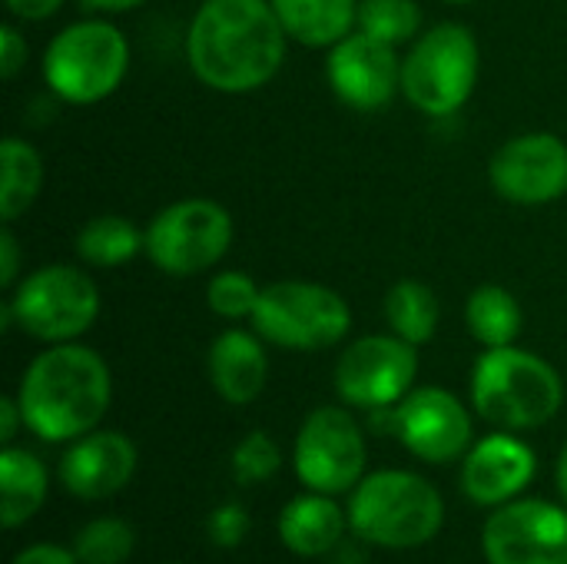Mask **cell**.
I'll list each match as a JSON object with an SVG mask.
<instances>
[{"label":"cell","mask_w":567,"mask_h":564,"mask_svg":"<svg viewBox=\"0 0 567 564\" xmlns=\"http://www.w3.org/2000/svg\"><path fill=\"white\" fill-rule=\"evenodd\" d=\"M40 186H43L40 153L27 140L7 136L0 143V219L3 223L20 219L33 206Z\"/></svg>","instance_id":"obj_22"},{"label":"cell","mask_w":567,"mask_h":564,"mask_svg":"<svg viewBox=\"0 0 567 564\" xmlns=\"http://www.w3.org/2000/svg\"><path fill=\"white\" fill-rule=\"evenodd\" d=\"M419 376V346L402 336H365L352 342L336 362V392L355 409L399 406Z\"/></svg>","instance_id":"obj_11"},{"label":"cell","mask_w":567,"mask_h":564,"mask_svg":"<svg viewBox=\"0 0 567 564\" xmlns=\"http://www.w3.org/2000/svg\"><path fill=\"white\" fill-rule=\"evenodd\" d=\"M478 40L462 23L425 30L402 60V93L425 116H452L478 83Z\"/></svg>","instance_id":"obj_6"},{"label":"cell","mask_w":567,"mask_h":564,"mask_svg":"<svg viewBox=\"0 0 567 564\" xmlns=\"http://www.w3.org/2000/svg\"><path fill=\"white\" fill-rule=\"evenodd\" d=\"M558 492L565 495L567 502V445L565 452H561V459H558Z\"/></svg>","instance_id":"obj_37"},{"label":"cell","mask_w":567,"mask_h":564,"mask_svg":"<svg viewBox=\"0 0 567 564\" xmlns=\"http://www.w3.org/2000/svg\"><path fill=\"white\" fill-rule=\"evenodd\" d=\"M259 296H262V289L256 286V279L246 276V273H239V269H229V273L213 276V283L206 289L209 309L216 316H223V319H243V316L252 319V312L259 306Z\"/></svg>","instance_id":"obj_28"},{"label":"cell","mask_w":567,"mask_h":564,"mask_svg":"<svg viewBox=\"0 0 567 564\" xmlns=\"http://www.w3.org/2000/svg\"><path fill=\"white\" fill-rule=\"evenodd\" d=\"M86 10H100V13H123V10H133L146 0H80Z\"/></svg>","instance_id":"obj_36"},{"label":"cell","mask_w":567,"mask_h":564,"mask_svg":"<svg viewBox=\"0 0 567 564\" xmlns=\"http://www.w3.org/2000/svg\"><path fill=\"white\" fill-rule=\"evenodd\" d=\"M442 522L445 502L439 489L415 472H372L349 499L352 532L379 548H419L439 535Z\"/></svg>","instance_id":"obj_4"},{"label":"cell","mask_w":567,"mask_h":564,"mask_svg":"<svg viewBox=\"0 0 567 564\" xmlns=\"http://www.w3.org/2000/svg\"><path fill=\"white\" fill-rule=\"evenodd\" d=\"M346 522H349V515L339 509V502L332 495L309 492V495L292 499L282 509V515H279V539H282V545L292 555L319 558V555H329L342 542Z\"/></svg>","instance_id":"obj_19"},{"label":"cell","mask_w":567,"mask_h":564,"mask_svg":"<svg viewBox=\"0 0 567 564\" xmlns=\"http://www.w3.org/2000/svg\"><path fill=\"white\" fill-rule=\"evenodd\" d=\"M252 329L279 349L316 352L346 339L352 329V309L329 286L286 279L262 289Z\"/></svg>","instance_id":"obj_8"},{"label":"cell","mask_w":567,"mask_h":564,"mask_svg":"<svg viewBox=\"0 0 567 564\" xmlns=\"http://www.w3.org/2000/svg\"><path fill=\"white\" fill-rule=\"evenodd\" d=\"M565 402V382L542 356L505 346L485 349L472 369V406L475 412L505 429L528 432L548 425Z\"/></svg>","instance_id":"obj_3"},{"label":"cell","mask_w":567,"mask_h":564,"mask_svg":"<svg viewBox=\"0 0 567 564\" xmlns=\"http://www.w3.org/2000/svg\"><path fill=\"white\" fill-rule=\"evenodd\" d=\"M233 243V216L213 199H179L146 226V256L166 276L213 269Z\"/></svg>","instance_id":"obj_9"},{"label":"cell","mask_w":567,"mask_h":564,"mask_svg":"<svg viewBox=\"0 0 567 564\" xmlns=\"http://www.w3.org/2000/svg\"><path fill=\"white\" fill-rule=\"evenodd\" d=\"M100 316L96 283L66 263L40 266L13 286V296L3 302V329L10 319L40 342H73Z\"/></svg>","instance_id":"obj_7"},{"label":"cell","mask_w":567,"mask_h":564,"mask_svg":"<svg viewBox=\"0 0 567 564\" xmlns=\"http://www.w3.org/2000/svg\"><path fill=\"white\" fill-rule=\"evenodd\" d=\"M286 27L269 0H206L189 27L193 73L219 93L266 86L286 57Z\"/></svg>","instance_id":"obj_1"},{"label":"cell","mask_w":567,"mask_h":564,"mask_svg":"<svg viewBox=\"0 0 567 564\" xmlns=\"http://www.w3.org/2000/svg\"><path fill=\"white\" fill-rule=\"evenodd\" d=\"M133 548H136V532L116 515L93 519L73 539V555L80 558V564H126Z\"/></svg>","instance_id":"obj_26"},{"label":"cell","mask_w":567,"mask_h":564,"mask_svg":"<svg viewBox=\"0 0 567 564\" xmlns=\"http://www.w3.org/2000/svg\"><path fill=\"white\" fill-rule=\"evenodd\" d=\"M292 459L296 475L309 492L342 495L365 479L369 452L359 422L339 406H322L302 422Z\"/></svg>","instance_id":"obj_10"},{"label":"cell","mask_w":567,"mask_h":564,"mask_svg":"<svg viewBox=\"0 0 567 564\" xmlns=\"http://www.w3.org/2000/svg\"><path fill=\"white\" fill-rule=\"evenodd\" d=\"M465 322L485 349H505L515 346L525 316L505 286H478L465 302Z\"/></svg>","instance_id":"obj_24"},{"label":"cell","mask_w":567,"mask_h":564,"mask_svg":"<svg viewBox=\"0 0 567 564\" xmlns=\"http://www.w3.org/2000/svg\"><path fill=\"white\" fill-rule=\"evenodd\" d=\"M286 33L302 47H336L352 33L359 0H269Z\"/></svg>","instance_id":"obj_21"},{"label":"cell","mask_w":567,"mask_h":564,"mask_svg":"<svg viewBox=\"0 0 567 564\" xmlns=\"http://www.w3.org/2000/svg\"><path fill=\"white\" fill-rule=\"evenodd\" d=\"M23 63H27V40H23V33L17 27H3L0 30V73L7 80H13Z\"/></svg>","instance_id":"obj_31"},{"label":"cell","mask_w":567,"mask_h":564,"mask_svg":"<svg viewBox=\"0 0 567 564\" xmlns=\"http://www.w3.org/2000/svg\"><path fill=\"white\" fill-rule=\"evenodd\" d=\"M439 299L425 283L402 279L385 296V319L395 336H402L412 346H425L439 329Z\"/></svg>","instance_id":"obj_25"},{"label":"cell","mask_w":567,"mask_h":564,"mask_svg":"<svg viewBox=\"0 0 567 564\" xmlns=\"http://www.w3.org/2000/svg\"><path fill=\"white\" fill-rule=\"evenodd\" d=\"M326 76L332 93L362 113L382 110L402 86V60L392 43H382L369 33L342 37L326 60Z\"/></svg>","instance_id":"obj_15"},{"label":"cell","mask_w":567,"mask_h":564,"mask_svg":"<svg viewBox=\"0 0 567 564\" xmlns=\"http://www.w3.org/2000/svg\"><path fill=\"white\" fill-rule=\"evenodd\" d=\"M392 429L402 445L432 465L455 462L472 449V416L468 409L445 389L425 386L409 392L399 409H392Z\"/></svg>","instance_id":"obj_14"},{"label":"cell","mask_w":567,"mask_h":564,"mask_svg":"<svg viewBox=\"0 0 567 564\" xmlns=\"http://www.w3.org/2000/svg\"><path fill=\"white\" fill-rule=\"evenodd\" d=\"M20 273V246L17 236L10 233V223L0 229V289H13Z\"/></svg>","instance_id":"obj_32"},{"label":"cell","mask_w":567,"mask_h":564,"mask_svg":"<svg viewBox=\"0 0 567 564\" xmlns=\"http://www.w3.org/2000/svg\"><path fill=\"white\" fill-rule=\"evenodd\" d=\"M209 539L219 545V548H236L246 535H249V512L243 505H219L213 515H209V525H206Z\"/></svg>","instance_id":"obj_30"},{"label":"cell","mask_w":567,"mask_h":564,"mask_svg":"<svg viewBox=\"0 0 567 564\" xmlns=\"http://www.w3.org/2000/svg\"><path fill=\"white\" fill-rule=\"evenodd\" d=\"M20 425H27V422H23V409H20V402H17V399H10V396H3V399H0V442H3V445H10V442L17 439Z\"/></svg>","instance_id":"obj_34"},{"label":"cell","mask_w":567,"mask_h":564,"mask_svg":"<svg viewBox=\"0 0 567 564\" xmlns=\"http://www.w3.org/2000/svg\"><path fill=\"white\" fill-rule=\"evenodd\" d=\"M282 469V452L272 435L266 432H249L236 449H233V475L243 485H259L269 482Z\"/></svg>","instance_id":"obj_29"},{"label":"cell","mask_w":567,"mask_h":564,"mask_svg":"<svg viewBox=\"0 0 567 564\" xmlns=\"http://www.w3.org/2000/svg\"><path fill=\"white\" fill-rule=\"evenodd\" d=\"M130 70V43L106 20L63 27L43 53V80L66 103L106 100Z\"/></svg>","instance_id":"obj_5"},{"label":"cell","mask_w":567,"mask_h":564,"mask_svg":"<svg viewBox=\"0 0 567 564\" xmlns=\"http://www.w3.org/2000/svg\"><path fill=\"white\" fill-rule=\"evenodd\" d=\"M535 469H538L535 452L522 439L502 429L468 449L462 465V492L475 505L498 509L532 485Z\"/></svg>","instance_id":"obj_17"},{"label":"cell","mask_w":567,"mask_h":564,"mask_svg":"<svg viewBox=\"0 0 567 564\" xmlns=\"http://www.w3.org/2000/svg\"><path fill=\"white\" fill-rule=\"evenodd\" d=\"M488 564H567V509L542 499H512L485 522Z\"/></svg>","instance_id":"obj_12"},{"label":"cell","mask_w":567,"mask_h":564,"mask_svg":"<svg viewBox=\"0 0 567 564\" xmlns=\"http://www.w3.org/2000/svg\"><path fill=\"white\" fill-rule=\"evenodd\" d=\"M73 246L83 263L113 269V266L130 263L140 249H146V229L133 226L126 216L106 213V216H93L90 223H83Z\"/></svg>","instance_id":"obj_23"},{"label":"cell","mask_w":567,"mask_h":564,"mask_svg":"<svg viewBox=\"0 0 567 564\" xmlns=\"http://www.w3.org/2000/svg\"><path fill=\"white\" fill-rule=\"evenodd\" d=\"M136 475V445L123 432H86L60 459V482L83 502L123 492Z\"/></svg>","instance_id":"obj_16"},{"label":"cell","mask_w":567,"mask_h":564,"mask_svg":"<svg viewBox=\"0 0 567 564\" xmlns=\"http://www.w3.org/2000/svg\"><path fill=\"white\" fill-rule=\"evenodd\" d=\"M47 485V465L33 452L7 445L0 452V525L13 532L30 522L43 509Z\"/></svg>","instance_id":"obj_20"},{"label":"cell","mask_w":567,"mask_h":564,"mask_svg":"<svg viewBox=\"0 0 567 564\" xmlns=\"http://www.w3.org/2000/svg\"><path fill=\"white\" fill-rule=\"evenodd\" d=\"M488 180L508 203H555L567 193V143L555 133H522L495 150Z\"/></svg>","instance_id":"obj_13"},{"label":"cell","mask_w":567,"mask_h":564,"mask_svg":"<svg viewBox=\"0 0 567 564\" xmlns=\"http://www.w3.org/2000/svg\"><path fill=\"white\" fill-rule=\"evenodd\" d=\"M63 0H7V10L20 20H47L60 10Z\"/></svg>","instance_id":"obj_35"},{"label":"cell","mask_w":567,"mask_h":564,"mask_svg":"<svg viewBox=\"0 0 567 564\" xmlns=\"http://www.w3.org/2000/svg\"><path fill=\"white\" fill-rule=\"evenodd\" d=\"M262 336L226 329L209 346V382L229 406H249L262 396L269 379V359L259 342Z\"/></svg>","instance_id":"obj_18"},{"label":"cell","mask_w":567,"mask_h":564,"mask_svg":"<svg viewBox=\"0 0 567 564\" xmlns=\"http://www.w3.org/2000/svg\"><path fill=\"white\" fill-rule=\"evenodd\" d=\"M10 564H80V558L73 555V548H60V545L40 542V545L23 548Z\"/></svg>","instance_id":"obj_33"},{"label":"cell","mask_w":567,"mask_h":564,"mask_svg":"<svg viewBox=\"0 0 567 564\" xmlns=\"http://www.w3.org/2000/svg\"><path fill=\"white\" fill-rule=\"evenodd\" d=\"M113 399L110 366L100 352L56 342L40 352L17 389L27 429L43 442H76L93 432Z\"/></svg>","instance_id":"obj_2"},{"label":"cell","mask_w":567,"mask_h":564,"mask_svg":"<svg viewBox=\"0 0 567 564\" xmlns=\"http://www.w3.org/2000/svg\"><path fill=\"white\" fill-rule=\"evenodd\" d=\"M449 3H472V0H449Z\"/></svg>","instance_id":"obj_38"},{"label":"cell","mask_w":567,"mask_h":564,"mask_svg":"<svg viewBox=\"0 0 567 564\" xmlns=\"http://www.w3.org/2000/svg\"><path fill=\"white\" fill-rule=\"evenodd\" d=\"M359 30L382 43H409L419 37L422 10L415 0H359Z\"/></svg>","instance_id":"obj_27"}]
</instances>
